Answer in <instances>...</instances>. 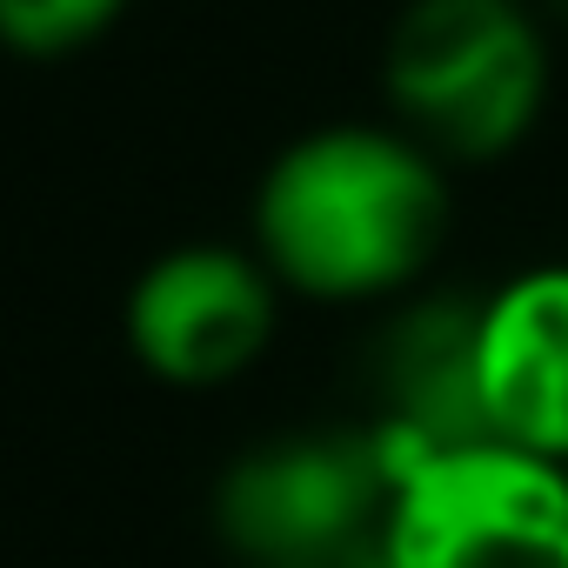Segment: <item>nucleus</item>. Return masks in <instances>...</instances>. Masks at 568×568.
Wrapping results in <instances>:
<instances>
[{
	"label": "nucleus",
	"instance_id": "0eeeda50",
	"mask_svg": "<svg viewBox=\"0 0 568 568\" xmlns=\"http://www.w3.org/2000/svg\"><path fill=\"white\" fill-rule=\"evenodd\" d=\"M375 428L408 462L481 442V402H475V295H408L395 302L382 342H375ZM495 442V435H488Z\"/></svg>",
	"mask_w": 568,
	"mask_h": 568
},
{
	"label": "nucleus",
	"instance_id": "9b49d317",
	"mask_svg": "<svg viewBox=\"0 0 568 568\" xmlns=\"http://www.w3.org/2000/svg\"><path fill=\"white\" fill-rule=\"evenodd\" d=\"M561 475H568V462H561Z\"/></svg>",
	"mask_w": 568,
	"mask_h": 568
},
{
	"label": "nucleus",
	"instance_id": "20e7f679",
	"mask_svg": "<svg viewBox=\"0 0 568 568\" xmlns=\"http://www.w3.org/2000/svg\"><path fill=\"white\" fill-rule=\"evenodd\" d=\"M388 568H568V475L508 442H455L402 468L382 515Z\"/></svg>",
	"mask_w": 568,
	"mask_h": 568
},
{
	"label": "nucleus",
	"instance_id": "f03ea898",
	"mask_svg": "<svg viewBox=\"0 0 568 568\" xmlns=\"http://www.w3.org/2000/svg\"><path fill=\"white\" fill-rule=\"evenodd\" d=\"M555 34L535 0H408L382 41L388 121L448 168L508 161L548 114Z\"/></svg>",
	"mask_w": 568,
	"mask_h": 568
},
{
	"label": "nucleus",
	"instance_id": "7ed1b4c3",
	"mask_svg": "<svg viewBox=\"0 0 568 568\" xmlns=\"http://www.w3.org/2000/svg\"><path fill=\"white\" fill-rule=\"evenodd\" d=\"M395 481L402 455L375 422L267 435L214 475L207 528L247 568H302L375 541Z\"/></svg>",
	"mask_w": 568,
	"mask_h": 568
},
{
	"label": "nucleus",
	"instance_id": "9d476101",
	"mask_svg": "<svg viewBox=\"0 0 568 568\" xmlns=\"http://www.w3.org/2000/svg\"><path fill=\"white\" fill-rule=\"evenodd\" d=\"M535 14H541L548 28H568V0H535Z\"/></svg>",
	"mask_w": 568,
	"mask_h": 568
},
{
	"label": "nucleus",
	"instance_id": "423d86ee",
	"mask_svg": "<svg viewBox=\"0 0 568 568\" xmlns=\"http://www.w3.org/2000/svg\"><path fill=\"white\" fill-rule=\"evenodd\" d=\"M475 402L495 442L568 462V261H528L475 295Z\"/></svg>",
	"mask_w": 568,
	"mask_h": 568
},
{
	"label": "nucleus",
	"instance_id": "6e6552de",
	"mask_svg": "<svg viewBox=\"0 0 568 568\" xmlns=\"http://www.w3.org/2000/svg\"><path fill=\"white\" fill-rule=\"evenodd\" d=\"M134 0H0V48L21 61H68L94 48Z\"/></svg>",
	"mask_w": 568,
	"mask_h": 568
},
{
	"label": "nucleus",
	"instance_id": "f257e3e1",
	"mask_svg": "<svg viewBox=\"0 0 568 568\" xmlns=\"http://www.w3.org/2000/svg\"><path fill=\"white\" fill-rule=\"evenodd\" d=\"M455 234V168L395 121L302 128L254 181L247 247L315 308L408 302Z\"/></svg>",
	"mask_w": 568,
	"mask_h": 568
},
{
	"label": "nucleus",
	"instance_id": "39448f33",
	"mask_svg": "<svg viewBox=\"0 0 568 568\" xmlns=\"http://www.w3.org/2000/svg\"><path fill=\"white\" fill-rule=\"evenodd\" d=\"M281 281L247 241L194 234L161 247L121 295V342L161 388L207 395L261 368L281 335Z\"/></svg>",
	"mask_w": 568,
	"mask_h": 568
},
{
	"label": "nucleus",
	"instance_id": "1a4fd4ad",
	"mask_svg": "<svg viewBox=\"0 0 568 568\" xmlns=\"http://www.w3.org/2000/svg\"><path fill=\"white\" fill-rule=\"evenodd\" d=\"M302 568H388V561H382V535H375V541L335 548V555H322V561H302Z\"/></svg>",
	"mask_w": 568,
	"mask_h": 568
}]
</instances>
